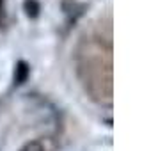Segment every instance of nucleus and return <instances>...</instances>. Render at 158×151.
I'll return each mask as SVG.
<instances>
[{"mask_svg":"<svg viewBox=\"0 0 158 151\" xmlns=\"http://www.w3.org/2000/svg\"><path fill=\"white\" fill-rule=\"evenodd\" d=\"M29 77H30V64L27 62V61H23V59L16 61L15 75H13V86L15 87L23 86V84L29 80Z\"/></svg>","mask_w":158,"mask_h":151,"instance_id":"1","label":"nucleus"},{"mask_svg":"<svg viewBox=\"0 0 158 151\" xmlns=\"http://www.w3.org/2000/svg\"><path fill=\"white\" fill-rule=\"evenodd\" d=\"M23 11L30 20H36L41 15V4L39 0H23Z\"/></svg>","mask_w":158,"mask_h":151,"instance_id":"2","label":"nucleus"},{"mask_svg":"<svg viewBox=\"0 0 158 151\" xmlns=\"http://www.w3.org/2000/svg\"><path fill=\"white\" fill-rule=\"evenodd\" d=\"M18 151H44V146L41 141H29L25 142Z\"/></svg>","mask_w":158,"mask_h":151,"instance_id":"3","label":"nucleus"}]
</instances>
